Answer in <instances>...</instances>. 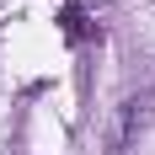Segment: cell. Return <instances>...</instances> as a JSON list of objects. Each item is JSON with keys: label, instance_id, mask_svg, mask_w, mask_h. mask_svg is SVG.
<instances>
[{"label": "cell", "instance_id": "obj_1", "mask_svg": "<svg viewBox=\"0 0 155 155\" xmlns=\"http://www.w3.org/2000/svg\"><path fill=\"white\" fill-rule=\"evenodd\" d=\"M150 118H155V91L128 96L123 107H118V128H112V139H107V155H123L128 144H134L144 128H150Z\"/></svg>", "mask_w": 155, "mask_h": 155}]
</instances>
